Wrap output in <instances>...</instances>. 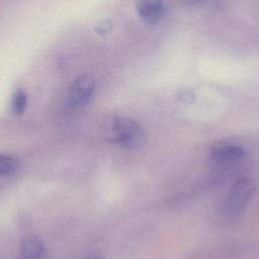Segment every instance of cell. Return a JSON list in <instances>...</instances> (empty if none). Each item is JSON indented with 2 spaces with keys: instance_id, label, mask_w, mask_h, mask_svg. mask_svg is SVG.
<instances>
[{
  "instance_id": "cell-9",
  "label": "cell",
  "mask_w": 259,
  "mask_h": 259,
  "mask_svg": "<svg viewBox=\"0 0 259 259\" xmlns=\"http://www.w3.org/2000/svg\"><path fill=\"white\" fill-rule=\"evenodd\" d=\"M112 28V22L110 19H102L95 26V31L99 34H106Z\"/></svg>"
},
{
  "instance_id": "cell-6",
  "label": "cell",
  "mask_w": 259,
  "mask_h": 259,
  "mask_svg": "<svg viewBox=\"0 0 259 259\" xmlns=\"http://www.w3.org/2000/svg\"><path fill=\"white\" fill-rule=\"evenodd\" d=\"M45 253V246L39 238L26 235L20 241V259H40Z\"/></svg>"
},
{
  "instance_id": "cell-3",
  "label": "cell",
  "mask_w": 259,
  "mask_h": 259,
  "mask_svg": "<svg viewBox=\"0 0 259 259\" xmlns=\"http://www.w3.org/2000/svg\"><path fill=\"white\" fill-rule=\"evenodd\" d=\"M96 80L91 74H82L71 84L67 93V105L71 108H80L86 105L95 90Z\"/></svg>"
},
{
  "instance_id": "cell-2",
  "label": "cell",
  "mask_w": 259,
  "mask_h": 259,
  "mask_svg": "<svg viewBox=\"0 0 259 259\" xmlns=\"http://www.w3.org/2000/svg\"><path fill=\"white\" fill-rule=\"evenodd\" d=\"M256 189L255 182L250 177L238 178L230 188L224 203V212L227 217L237 218L242 214Z\"/></svg>"
},
{
  "instance_id": "cell-4",
  "label": "cell",
  "mask_w": 259,
  "mask_h": 259,
  "mask_svg": "<svg viewBox=\"0 0 259 259\" xmlns=\"http://www.w3.org/2000/svg\"><path fill=\"white\" fill-rule=\"evenodd\" d=\"M246 156L244 148L232 142H219L210 148L209 159L220 167L232 166L242 161Z\"/></svg>"
},
{
  "instance_id": "cell-5",
  "label": "cell",
  "mask_w": 259,
  "mask_h": 259,
  "mask_svg": "<svg viewBox=\"0 0 259 259\" xmlns=\"http://www.w3.org/2000/svg\"><path fill=\"white\" fill-rule=\"evenodd\" d=\"M136 8L140 17L147 23H156L164 15L163 0H137Z\"/></svg>"
},
{
  "instance_id": "cell-8",
  "label": "cell",
  "mask_w": 259,
  "mask_h": 259,
  "mask_svg": "<svg viewBox=\"0 0 259 259\" xmlns=\"http://www.w3.org/2000/svg\"><path fill=\"white\" fill-rule=\"evenodd\" d=\"M27 106V96L22 89H17L11 98V111L14 115H20Z\"/></svg>"
},
{
  "instance_id": "cell-1",
  "label": "cell",
  "mask_w": 259,
  "mask_h": 259,
  "mask_svg": "<svg viewBox=\"0 0 259 259\" xmlns=\"http://www.w3.org/2000/svg\"><path fill=\"white\" fill-rule=\"evenodd\" d=\"M105 140L123 148H136L144 141V131L136 120L125 116H116L105 131Z\"/></svg>"
},
{
  "instance_id": "cell-10",
  "label": "cell",
  "mask_w": 259,
  "mask_h": 259,
  "mask_svg": "<svg viewBox=\"0 0 259 259\" xmlns=\"http://www.w3.org/2000/svg\"><path fill=\"white\" fill-rule=\"evenodd\" d=\"M87 259H100L98 256H90V257H88Z\"/></svg>"
},
{
  "instance_id": "cell-7",
  "label": "cell",
  "mask_w": 259,
  "mask_h": 259,
  "mask_svg": "<svg viewBox=\"0 0 259 259\" xmlns=\"http://www.w3.org/2000/svg\"><path fill=\"white\" fill-rule=\"evenodd\" d=\"M19 161L10 155L0 154V176H6L14 173L19 168Z\"/></svg>"
}]
</instances>
